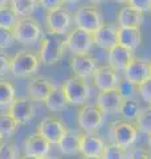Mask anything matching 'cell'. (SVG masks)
Listing matches in <instances>:
<instances>
[{
	"instance_id": "29",
	"label": "cell",
	"mask_w": 151,
	"mask_h": 159,
	"mask_svg": "<svg viewBox=\"0 0 151 159\" xmlns=\"http://www.w3.org/2000/svg\"><path fill=\"white\" fill-rule=\"evenodd\" d=\"M19 126V123L9 116V114H0V135L3 138L12 137L16 129Z\"/></svg>"
},
{
	"instance_id": "46",
	"label": "cell",
	"mask_w": 151,
	"mask_h": 159,
	"mask_svg": "<svg viewBox=\"0 0 151 159\" xmlns=\"http://www.w3.org/2000/svg\"><path fill=\"white\" fill-rule=\"evenodd\" d=\"M150 70H151V62H150Z\"/></svg>"
},
{
	"instance_id": "12",
	"label": "cell",
	"mask_w": 151,
	"mask_h": 159,
	"mask_svg": "<svg viewBox=\"0 0 151 159\" xmlns=\"http://www.w3.org/2000/svg\"><path fill=\"white\" fill-rule=\"evenodd\" d=\"M125 80L131 82L133 85L139 86L140 84L147 81L151 78V70H150V62L142 58H133V61L129 64V66L123 72Z\"/></svg>"
},
{
	"instance_id": "28",
	"label": "cell",
	"mask_w": 151,
	"mask_h": 159,
	"mask_svg": "<svg viewBox=\"0 0 151 159\" xmlns=\"http://www.w3.org/2000/svg\"><path fill=\"white\" fill-rule=\"evenodd\" d=\"M17 21H19V17L16 16V13L13 12V9L9 4L0 8V28L13 29Z\"/></svg>"
},
{
	"instance_id": "5",
	"label": "cell",
	"mask_w": 151,
	"mask_h": 159,
	"mask_svg": "<svg viewBox=\"0 0 151 159\" xmlns=\"http://www.w3.org/2000/svg\"><path fill=\"white\" fill-rule=\"evenodd\" d=\"M74 23L76 28L93 34L102 25V15L97 7L82 6L74 13Z\"/></svg>"
},
{
	"instance_id": "33",
	"label": "cell",
	"mask_w": 151,
	"mask_h": 159,
	"mask_svg": "<svg viewBox=\"0 0 151 159\" xmlns=\"http://www.w3.org/2000/svg\"><path fill=\"white\" fill-rule=\"evenodd\" d=\"M0 159H17V147L11 142L0 143Z\"/></svg>"
},
{
	"instance_id": "22",
	"label": "cell",
	"mask_w": 151,
	"mask_h": 159,
	"mask_svg": "<svg viewBox=\"0 0 151 159\" xmlns=\"http://www.w3.org/2000/svg\"><path fill=\"white\" fill-rule=\"evenodd\" d=\"M142 44V31L140 28H119L118 27V45L129 51L139 48Z\"/></svg>"
},
{
	"instance_id": "41",
	"label": "cell",
	"mask_w": 151,
	"mask_h": 159,
	"mask_svg": "<svg viewBox=\"0 0 151 159\" xmlns=\"http://www.w3.org/2000/svg\"><path fill=\"white\" fill-rule=\"evenodd\" d=\"M9 2H6V0H0V8H3V7H6L8 6Z\"/></svg>"
},
{
	"instance_id": "26",
	"label": "cell",
	"mask_w": 151,
	"mask_h": 159,
	"mask_svg": "<svg viewBox=\"0 0 151 159\" xmlns=\"http://www.w3.org/2000/svg\"><path fill=\"white\" fill-rule=\"evenodd\" d=\"M140 110L142 109H140L139 102L134 101V99H123L121 109H119V114L123 117L126 122H130L138 118Z\"/></svg>"
},
{
	"instance_id": "6",
	"label": "cell",
	"mask_w": 151,
	"mask_h": 159,
	"mask_svg": "<svg viewBox=\"0 0 151 159\" xmlns=\"http://www.w3.org/2000/svg\"><path fill=\"white\" fill-rule=\"evenodd\" d=\"M103 121H105V114L95 105H84L80 107L77 113L78 126L85 133L93 134L98 131L102 127Z\"/></svg>"
},
{
	"instance_id": "17",
	"label": "cell",
	"mask_w": 151,
	"mask_h": 159,
	"mask_svg": "<svg viewBox=\"0 0 151 159\" xmlns=\"http://www.w3.org/2000/svg\"><path fill=\"white\" fill-rule=\"evenodd\" d=\"M93 40L94 44L109 52L110 49L118 45V27L114 24L102 23V25L93 33Z\"/></svg>"
},
{
	"instance_id": "15",
	"label": "cell",
	"mask_w": 151,
	"mask_h": 159,
	"mask_svg": "<svg viewBox=\"0 0 151 159\" xmlns=\"http://www.w3.org/2000/svg\"><path fill=\"white\" fill-rule=\"evenodd\" d=\"M106 142L101 137L90 133H82L80 137V154L89 158H102Z\"/></svg>"
},
{
	"instance_id": "38",
	"label": "cell",
	"mask_w": 151,
	"mask_h": 159,
	"mask_svg": "<svg viewBox=\"0 0 151 159\" xmlns=\"http://www.w3.org/2000/svg\"><path fill=\"white\" fill-rule=\"evenodd\" d=\"M127 4L140 13L151 11V0H130V2H127Z\"/></svg>"
},
{
	"instance_id": "34",
	"label": "cell",
	"mask_w": 151,
	"mask_h": 159,
	"mask_svg": "<svg viewBox=\"0 0 151 159\" xmlns=\"http://www.w3.org/2000/svg\"><path fill=\"white\" fill-rule=\"evenodd\" d=\"M13 43H15L13 29L0 28V51H2V49L9 48Z\"/></svg>"
},
{
	"instance_id": "27",
	"label": "cell",
	"mask_w": 151,
	"mask_h": 159,
	"mask_svg": "<svg viewBox=\"0 0 151 159\" xmlns=\"http://www.w3.org/2000/svg\"><path fill=\"white\" fill-rule=\"evenodd\" d=\"M16 98L15 86L7 80L0 78V107L9 106Z\"/></svg>"
},
{
	"instance_id": "14",
	"label": "cell",
	"mask_w": 151,
	"mask_h": 159,
	"mask_svg": "<svg viewBox=\"0 0 151 159\" xmlns=\"http://www.w3.org/2000/svg\"><path fill=\"white\" fill-rule=\"evenodd\" d=\"M54 88H56V85L47 77L44 76L32 77L28 81V86H27L29 99L34 102H45V99L49 97V94L53 92Z\"/></svg>"
},
{
	"instance_id": "19",
	"label": "cell",
	"mask_w": 151,
	"mask_h": 159,
	"mask_svg": "<svg viewBox=\"0 0 151 159\" xmlns=\"http://www.w3.org/2000/svg\"><path fill=\"white\" fill-rule=\"evenodd\" d=\"M122 102H123V98L117 89L108 90V92H99L97 98H95V106L103 114L119 113Z\"/></svg>"
},
{
	"instance_id": "37",
	"label": "cell",
	"mask_w": 151,
	"mask_h": 159,
	"mask_svg": "<svg viewBox=\"0 0 151 159\" xmlns=\"http://www.w3.org/2000/svg\"><path fill=\"white\" fill-rule=\"evenodd\" d=\"M129 159H151V150L146 147H134L129 152Z\"/></svg>"
},
{
	"instance_id": "13",
	"label": "cell",
	"mask_w": 151,
	"mask_h": 159,
	"mask_svg": "<svg viewBox=\"0 0 151 159\" xmlns=\"http://www.w3.org/2000/svg\"><path fill=\"white\" fill-rule=\"evenodd\" d=\"M97 68V61L92 54H78L70 58V69L73 72V76L82 78L85 81L88 78H93Z\"/></svg>"
},
{
	"instance_id": "40",
	"label": "cell",
	"mask_w": 151,
	"mask_h": 159,
	"mask_svg": "<svg viewBox=\"0 0 151 159\" xmlns=\"http://www.w3.org/2000/svg\"><path fill=\"white\" fill-rule=\"evenodd\" d=\"M20 159H41V158H37V157H31V155H23Z\"/></svg>"
},
{
	"instance_id": "16",
	"label": "cell",
	"mask_w": 151,
	"mask_h": 159,
	"mask_svg": "<svg viewBox=\"0 0 151 159\" xmlns=\"http://www.w3.org/2000/svg\"><path fill=\"white\" fill-rule=\"evenodd\" d=\"M121 78L118 73L113 70L109 65L98 66L93 76V82L94 86L98 89L99 92H108V90H114L118 88V84Z\"/></svg>"
},
{
	"instance_id": "44",
	"label": "cell",
	"mask_w": 151,
	"mask_h": 159,
	"mask_svg": "<svg viewBox=\"0 0 151 159\" xmlns=\"http://www.w3.org/2000/svg\"><path fill=\"white\" fill-rule=\"evenodd\" d=\"M44 159H58V158H53V157H47V158H44Z\"/></svg>"
},
{
	"instance_id": "39",
	"label": "cell",
	"mask_w": 151,
	"mask_h": 159,
	"mask_svg": "<svg viewBox=\"0 0 151 159\" xmlns=\"http://www.w3.org/2000/svg\"><path fill=\"white\" fill-rule=\"evenodd\" d=\"M39 4L43 8L47 9L48 12H50V11H54V9H57V8L64 7L65 2H62V0H41V2H39Z\"/></svg>"
},
{
	"instance_id": "8",
	"label": "cell",
	"mask_w": 151,
	"mask_h": 159,
	"mask_svg": "<svg viewBox=\"0 0 151 159\" xmlns=\"http://www.w3.org/2000/svg\"><path fill=\"white\" fill-rule=\"evenodd\" d=\"M66 131L68 127L64 125L61 119L53 116L44 117L37 126V133L47 139L50 145H58Z\"/></svg>"
},
{
	"instance_id": "35",
	"label": "cell",
	"mask_w": 151,
	"mask_h": 159,
	"mask_svg": "<svg viewBox=\"0 0 151 159\" xmlns=\"http://www.w3.org/2000/svg\"><path fill=\"white\" fill-rule=\"evenodd\" d=\"M11 73V57L3 51H0V78Z\"/></svg>"
},
{
	"instance_id": "11",
	"label": "cell",
	"mask_w": 151,
	"mask_h": 159,
	"mask_svg": "<svg viewBox=\"0 0 151 159\" xmlns=\"http://www.w3.org/2000/svg\"><path fill=\"white\" fill-rule=\"evenodd\" d=\"M34 107L33 101L29 98H15V101L8 106V114L11 116L19 125H25V123L31 122L34 117Z\"/></svg>"
},
{
	"instance_id": "20",
	"label": "cell",
	"mask_w": 151,
	"mask_h": 159,
	"mask_svg": "<svg viewBox=\"0 0 151 159\" xmlns=\"http://www.w3.org/2000/svg\"><path fill=\"white\" fill-rule=\"evenodd\" d=\"M134 54L131 51L121 45L114 47L108 52V65L115 72H125L129 64L133 61Z\"/></svg>"
},
{
	"instance_id": "31",
	"label": "cell",
	"mask_w": 151,
	"mask_h": 159,
	"mask_svg": "<svg viewBox=\"0 0 151 159\" xmlns=\"http://www.w3.org/2000/svg\"><path fill=\"white\" fill-rule=\"evenodd\" d=\"M101 159H129L127 148L121 147L115 143H110V145H106Z\"/></svg>"
},
{
	"instance_id": "30",
	"label": "cell",
	"mask_w": 151,
	"mask_h": 159,
	"mask_svg": "<svg viewBox=\"0 0 151 159\" xmlns=\"http://www.w3.org/2000/svg\"><path fill=\"white\" fill-rule=\"evenodd\" d=\"M135 121H137L138 131L150 135L151 134V106L142 109L140 113H139V116H138V118L135 119Z\"/></svg>"
},
{
	"instance_id": "32",
	"label": "cell",
	"mask_w": 151,
	"mask_h": 159,
	"mask_svg": "<svg viewBox=\"0 0 151 159\" xmlns=\"http://www.w3.org/2000/svg\"><path fill=\"white\" fill-rule=\"evenodd\" d=\"M117 90L119 92V94L122 96L123 99H133L135 92H137V86L133 85L131 82H129L127 80H121L118 84Z\"/></svg>"
},
{
	"instance_id": "18",
	"label": "cell",
	"mask_w": 151,
	"mask_h": 159,
	"mask_svg": "<svg viewBox=\"0 0 151 159\" xmlns=\"http://www.w3.org/2000/svg\"><path fill=\"white\" fill-rule=\"evenodd\" d=\"M50 148H52V145L39 133L31 134L24 141V155H31L44 159L49 157L48 154L50 152Z\"/></svg>"
},
{
	"instance_id": "3",
	"label": "cell",
	"mask_w": 151,
	"mask_h": 159,
	"mask_svg": "<svg viewBox=\"0 0 151 159\" xmlns=\"http://www.w3.org/2000/svg\"><path fill=\"white\" fill-rule=\"evenodd\" d=\"M15 40L24 45H33L43 39L41 25L32 17L19 19L17 24L13 28Z\"/></svg>"
},
{
	"instance_id": "7",
	"label": "cell",
	"mask_w": 151,
	"mask_h": 159,
	"mask_svg": "<svg viewBox=\"0 0 151 159\" xmlns=\"http://www.w3.org/2000/svg\"><path fill=\"white\" fill-rule=\"evenodd\" d=\"M65 44H66V48L73 53V56L90 54V51L94 45V40L92 33H88L78 28H73L65 37Z\"/></svg>"
},
{
	"instance_id": "23",
	"label": "cell",
	"mask_w": 151,
	"mask_h": 159,
	"mask_svg": "<svg viewBox=\"0 0 151 159\" xmlns=\"http://www.w3.org/2000/svg\"><path fill=\"white\" fill-rule=\"evenodd\" d=\"M80 137L81 134L74 131V130H69L65 133V135L61 138V141L58 142V148L60 151L65 155H76L80 152Z\"/></svg>"
},
{
	"instance_id": "42",
	"label": "cell",
	"mask_w": 151,
	"mask_h": 159,
	"mask_svg": "<svg viewBox=\"0 0 151 159\" xmlns=\"http://www.w3.org/2000/svg\"><path fill=\"white\" fill-rule=\"evenodd\" d=\"M149 146H150V150H151V134L149 135Z\"/></svg>"
},
{
	"instance_id": "36",
	"label": "cell",
	"mask_w": 151,
	"mask_h": 159,
	"mask_svg": "<svg viewBox=\"0 0 151 159\" xmlns=\"http://www.w3.org/2000/svg\"><path fill=\"white\" fill-rule=\"evenodd\" d=\"M138 93L143 101L151 106V78H149L143 84H140L138 86Z\"/></svg>"
},
{
	"instance_id": "1",
	"label": "cell",
	"mask_w": 151,
	"mask_h": 159,
	"mask_svg": "<svg viewBox=\"0 0 151 159\" xmlns=\"http://www.w3.org/2000/svg\"><path fill=\"white\" fill-rule=\"evenodd\" d=\"M65 40L54 36V34H48L41 39L40 44V51H39V58L40 62L44 65H54L62 58L65 53Z\"/></svg>"
},
{
	"instance_id": "24",
	"label": "cell",
	"mask_w": 151,
	"mask_h": 159,
	"mask_svg": "<svg viewBox=\"0 0 151 159\" xmlns=\"http://www.w3.org/2000/svg\"><path fill=\"white\" fill-rule=\"evenodd\" d=\"M9 6L12 7L13 12L19 19H27L37 8L39 2L36 0H12L9 2Z\"/></svg>"
},
{
	"instance_id": "43",
	"label": "cell",
	"mask_w": 151,
	"mask_h": 159,
	"mask_svg": "<svg viewBox=\"0 0 151 159\" xmlns=\"http://www.w3.org/2000/svg\"><path fill=\"white\" fill-rule=\"evenodd\" d=\"M81 159H101V158H89V157H82Z\"/></svg>"
},
{
	"instance_id": "21",
	"label": "cell",
	"mask_w": 151,
	"mask_h": 159,
	"mask_svg": "<svg viewBox=\"0 0 151 159\" xmlns=\"http://www.w3.org/2000/svg\"><path fill=\"white\" fill-rule=\"evenodd\" d=\"M117 21L119 28H139L143 23V13L138 12L129 4H125L119 9Z\"/></svg>"
},
{
	"instance_id": "25",
	"label": "cell",
	"mask_w": 151,
	"mask_h": 159,
	"mask_svg": "<svg viewBox=\"0 0 151 159\" xmlns=\"http://www.w3.org/2000/svg\"><path fill=\"white\" fill-rule=\"evenodd\" d=\"M45 106H47L50 111H58L68 105V101L65 98V94L62 93L61 88H54L53 92L49 94V97L45 99Z\"/></svg>"
},
{
	"instance_id": "2",
	"label": "cell",
	"mask_w": 151,
	"mask_h": 159,
	"mask_svg": "<svg viewBox=\"0 0 151 159\" xmlns=\"http://www.w3.org/2000/svg\"><path fill=\"white\" fill-rule=\"evenodd\" d=\"M39 54L31 51H20L11 58V73L17 78L33 76L40 68Z\"/></svg>"
},
{
	"instance_id": "9",
	"label": "cell",
	"mask_w": 151,
	"mask_h": 159,
	"mask_svg": "<svg viewBox=\"0 0 151 159\" xmlns=\"http://www.w3.org/2000/svg\"><path fill=\"white\" fill-rule=\"evenodd\" d=\"M138 133L139 131L137 126H134L131 122L117 121L112 126L113 143H115V145H118L121 147L129 148L138 139Z\"/></svg>"
},
{
	"instance_id": "45",
	"label": "cell",
	"mask_w": 151,
	"mask_h": 159,
	"mask_svg": "<svg viewBox=\"0 0 151 159\" xmlns=\"http://www.w3.org/2000/svg\"><path fill=\"white\" fill-rule=\"evenodd\" d=\"M2 142H3V137H2V135H0V143H2Z\"/></svg>"
},
{
	"instance_id": "4",
	"label": "cell",
	"mask_w": 151,
	"mask_h": 159,
	"mask_svg": "<svg viewBox=\"0 0 151 159\" xmlns=\"http://www.w3.org/2000/svg\"><path fill=\"white\" fill-rule=\"evenodd\" d=\"M61 90L65 94L68 103L72 105H82L88 101L89 94H90V89L88 82L82 78H78L76 76L69 77L66 81L62 84Z\"/></svg>"
},
{
	"instance_id": "10",
	"label": "cell",
	"mask_w": 151,
	"mask_h": 159,
	"mask_svg": "<svg viewBox=\"0 0 151 159\" xmlns=\"http://www.w3.org/2000/svg\"><path fill=\"white\" fill-rule=\"evenodd\" d=\"M45 23L49 29L50 34L54 36H62V34L68 33L70 28V23H72V13L65 7L57 8L54 11H50L47 13L45 17Z\"/></svg>"
}]
</instances>
